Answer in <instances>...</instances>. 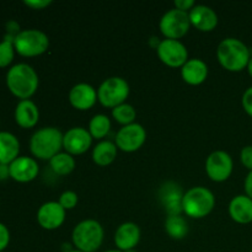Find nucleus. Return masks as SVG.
Masks as SVG:
<instances>
[{
  "label": "nucleus",
  "mask_w": 252,
  "mask_h": 252,
  "mask_svg": "<svg viewBox=\"0 0 252 252\" xmlns=\"http://www.w3.org/2000/svg\"><path fill=\"white\" fill-rule=\"evenodd\" d=\"M184 194L181 187L175 182H166L160 189V199L169 216H181Z\"/></svg>",
  "instance_id": "nucleus-17"
},
{
  "label": "nucleus",
  "mask_w": 252,
  "mask_h": 252,
  "mask_svg": "<svg viewBox=\"0 0 252 252\" xmlns=\"http://www.w3.org/2000/svg\"><path fill=\"white\" fill-rule=\"evenodd\" d=\"M181 76L189 85H201L208 76V66L202 59H189L181 68Z\"/></svg>",
  "instance_id": "nucleus-20"
},
{
  "label": "nucleus",
  "mask_w": 252,
  "mask_h": 252,
  "mask_svg": "<svg viewBox=\"0 0 252 252\" xmlns=\"http://www.w3.org/2000/svg\"><path fill=\"white\" fill-rule=\"evenodd\" d=\"M65 220V209L59 202H46L39 207L37 212V221L39 226L46 230H54L62 226Z\"/></svg>",
  "instance_id": "nucleus-13"
},
{
  "label": "nucleus",
  "mask_w": 252,
  "mask_h": 252,
  "mask_svg": "<svg viewBox=\"0 0 252 252\" xmlns=\"http://www.w3.org/2000/svg\"><path fill=\"white\" fill-rule=\"evenodd\" d=\"M229 214L231 219L239 224H249L252 221V199L246 194L235 196L229 203Z\"/></svg>",
  "instance_id": "nucleus-21"
},
{
  "label": "nucleus",
  "mask_w": 252,
  "mask_h": 252,
  "mask_svg": "<svg viewBox=\"0 0 252 252\" xmlns=\"http://www.w3.org/2000/svg\"><path fill=\"white\" fill-rule=\"evenodd\" d=\"M96 101H97V91L90 84H76L69 91V102L79 111L90 110Z\"/></svg>",
  "instance_id": "nucleus-15"
},
{
  "label": "nucleus",
  "mask_w": 252,
  "mask_h": 252,
  "mask_svg": "<svg viewBox=\"0 0 252 252\" xmlns=\"http://www.w3.org/2000/svg\"><path fill=\"white\" fill-rule=\"evenodd\" d=\"M160 31L167 39H177L185 36L191 27L189 12L179 9H171L162 15L160 20Z\"/></svg>",
  "instance_id": "nucleus-8"
},
{
  "label": "nucleus",
  "mask_w": 252,
  "mask_h": 252,
  "mask_svg": "<svg viewBox=\"0 0 252 252\" xmlns=\"http://www.w3.org/2000/svg\"><path fill=\"white\" fill-rule=\"evenodd\" d=\"M245 193L246 196L250 197V198L252 199V171H249L248 176H246L245 179Z\"/></svg>",
  "instance_id": "nucleus-35"
},
{
  "label": "nucleus",
  "mask_w": 252,
  "mask_h": 252,
  "mask_svg": "<svg viewBox=\"0 0 252 252\" xmlns=\"http://www.w3.org/2000/svg\"><path fill=\"white\" fill-rule=\"evenodd\" d=\"M39 79L36 70L26 63L12 65L6 73V86L15 97L30 100L38 89Z\"/></svg>",
  "instance_id": "nucleus-1"
},
{
  "label": "nucleus",
  "mask_w": 252,
  "mask_h": 252,
  "mask_svg": "<svg viewBox=\"0 0 252 252\" xmlns=\"http://www.w3.org/2000/svg\"><path fill=\"white\" fill-rule=\"evenodd\" d=\"M10 177L20 184L31 182L38 176L39 167L36 160L30 157H19L9 165Z\"/></svg>",
  "instance_id": "nucleus-14"
},
{
  "label": "nucleus",
  "mask_w": 252,
  "mask_h": 252,
  "mask_svg": "<svg viewBox=\"0 0 252 252\" xmlns=\"http://www.w3.org/2000/svg\"><path fill=\"white\" fill-rule=\"evenodd\" d=\"M216 206V197L211 189L206 187H192L182 198V212L194 219L208 216Z\"/></svg>",
  "instance_id": "nucleus-4"
},
{
  "label": "nucleus",
  "mask_w": 252,
  "mask_h": 252,
  "mask_svg": "<svg viewBox=\"0 0 252 252\" xmlns=\"http://www.w3.org/2000/svg\"><path fill=\"white\" fill-rule=\"evenodd\" d=\"M112 117L122 126L132 125V123H134L135 117H137V111L132 105L125 102L113 108Z\"/></svg>",
  "instance_id": "nucleus-27"
},
{
  "label": "nucleus",
  "mask_w": 252,
  "mask_h": 252,
  "mask_svg": "<svg viewBox=\"0 0 252 252\" xmlns=\"http://www.w3.org/2000/svg\"><path fill=\"white\" fill-rule=\"evenodd\" d=\"M217 58L224 69L236 73L248 68L251 57L248 46L243 41L228 37L219 43Z\"/></svg>",
  "instance_id": "nucleus-2"
},
{
  "label": "nucleus",
  "mask_w": 252,
  "mask_h": 252,
  "mask_svg": "<svg viewBox=\"0 0 252 252\" xmlns=\"http://www.w3.org/2000/svg\"><path fill=\"white\" fill-rule=\"evenodd\" d=\"M94 138L83 127L70 128L63 137V148L70 155H81L91 147Z\"/></svg>",
  "instance_id": "nucleus-12"
},
{
  "label": "nucleus",
  "mask_w": 252,
  "mask_h": 252,
  "mask_svg": "<svg viewBox=\"0 0 252 252\" xmlns=\"http://www.w3.org/2000/svg\"><path fill=\"white\" fill-rule=\"evenodd\" d=\"M49 166L54 174L65 176L75 169V159L68 153H58L56 157L49 160Z\"/></svg>",
  "instance_id": "nucleus-24"
},
{
  "label": "nucleus",
  "mask_w": 252,
  "mask_h": 252,
  "mask_svg": "<svg viewBox=\"0 0 252 252\" xmlns=\"http://www.w3.org/2000/svg\"><path fill=\"white\" fill-rule=\"evenodd\" d=\"M105 252H122V251H120V250H108V251H105Z\"/></svg>",
  "instance_id": "nucleus-38"
},
{
  "label": "nucleus",
  "mask_w": 252,
  "mask_h": 252,
  "mask_svg": "<svg viewBox=\"0 0 252 252\" xmlns=\"http://www.w3.org/2000/svg\"><path fill=\"white\" fill-rule=\"evenodd\" d=\"M4 252H5V251H4Z\"/></svg>",
  "instance_id": "nucleus-41"
},
{
  "label": "nucleus",
  "mask_w": 252,
  "mask_h": 252,
  "mask_svg": "<svg viewBox=\"0 0 252 252\" xmlns=\"http://www.w3.org/2000/svg\"><path fill=\"white\" fill-rule=\"evenodd\" d=\"M15 122L24 129H30L37 125L39 120V111L36 103L31 100H21L15 108Z\"/></svg>",
  "instance_id": "nucleus-19"
},
{
  "label": "nucleus",
  "mask_w": 252,
  "mask_h": 252,
  "mask_svg": "<svg viewBox=\"0 0 252 252\" xmlns=\"http://www.w3.org/2000/svg\"><path fill=\"white\" fill-rule=\"evenodd\" d=\"M73 244L76 250L83 252H95L100 249L103 241V228L97 220L86 219L74 228L71 234Z\"/></svg>",
  "instance_id": "nucleus-5"
},
{
  "label": "nucleus",
  "mask_w": 252,
  "mask_h": 252,
  "mask_svg": "<svg viewBox=\"0 0 252 252\" xmlns=\"http://www.w3.org/2000/svg\"><path fill=\"white\" fill-rule=\"evenodd\" d=\"M241 103H243V108L245 110V112L252 117V86L245 90L243 98H241Z\"/></svg>",
  "instance_id": "nucleus-32"
},
{
  "label": "nucleus",
  "mask_w": 252,
  "mask_h": 252,
  "mask_svg": "<svg viewBox=\"0 0 252 252\" xmlns=\"http://www.w3.org/2000/svg\"><path fill=\"white\" fill-rule=\"evenodd\" d=\"M147 139V132L139 123L123 126L116 134V145L125 153L139 150Z\"/></svg>",
  "instance_id": "nucleus-10"
},
{
  "label": "nucleus",
  "mask_w": 252,
  "mask_h": 252,
  "mask_svg": "<svg viewBox=\"0 0 252 252\" xmlns=\"http://www.w3.org/2000/svg\"><path fill=\"white\" fill-rule=\"evenodd\" d=\"M240 160L249 171H252V145H246L241 149Z\"/></svg>",
  "instance_id": "nucleus-30"
},
{
  "label": "nucleus",
  "mask_w": 252,
  "mask_h": 252,
  "mask_svg": "<svg viewBox=\"0 0 252 252\" xmlns=\"http://www.w3.org/2000/svg\"><path fill=\"white\" fill-rule=\"evenodd\" d=\"M117 158V145L110 140L97 143L93 150V160L98 166H107Z\"/></svg>",
  "instance_id": "nucleus-23"
},
{
  "label": "nucleus",
  "mask_w": 252,
  "mask_h": 252,
  "mask_svg": "<svg viewBox=\"0 0 252 252\" xmlns=\"http://www.w3.org/2000/svg\"><path fill=\"white\" fill-rule=\"evenodd\" d=\"M234 164L230 155L224 150L213 152L206 161V172L214 182H224L230 177Z\"/></svg>",
  "instance_id": "nucleus-11"
},
{
  "label": "nucleus",
  "mask_w": 252,
  "mask_h": 252,
  "mask_svg": "<svg viewBox=\"0 0 252 252\" xmlns=\"http://www.w3.org/2000/svg\"><path fill=\"white\" fill-rule=\"evenodd\" d=\"M165 230L170 238L181 240L189 234V224L181 216H169L165 220Z\"/></svg>",
  "instance_id": "nucleus-25"
},
{
  "label": "nucleus",
  "mask_w": 252,
  "mask_h": 252,
  "mask_svg": "<svg viewBox=\"0 0 252 252\" xmlns=\"http://www.w3.org/2000/svg\"><path fill=\"white\" fill-rule=\"evenodd\" d=\"M68 252H83V251H79V250H70V251H68Z\"/></svg>",
  "instance_id": "nucleus-39"
},
{
  "label": "nucleus",
  "mask_w": 252,
  "mask_h": 252,
  "mask_svg": "<svg viewBox=\"0 0 252 252\" xmlns=\"http://www.w3.org/2000/svg\"><path fill=\"white\" fill-rule=\"evenodd\" d=\"M7 179H11L9 165L0 164V181H6Z\"/></svg>",
  "instance_id": "nucleus-36"
},
{
  "label": "nucleus",
  "mask_w": 252,
  "mask_h": 252,
  "mask_svg": "<svg viewBox=\"0 0 252 252\" xmlns=\"http://www.w3.org/2000/svg\"><path fill=\"white\" fill-rule=\"evenodd\" d=\"M175 6H176V9L181 10V11H186L187 10H189L191 11L192 7L194 6V1L193 0H175Z\"/></svg>",
  "instance_id": "nucleus-34"
},
{
  "label": "nucleus",
  "mask_w": 252,
  "mask_h": 252,
  "mask_svg": "<svg viewBox=\"0 0 252 252\" xmlns=\"http://www.w3.org/2000/svg\"><path fill=\"white\" fill-rule=\"evenodd\" d=\"M159 59L171 68H182L189 61V51L177 39H162L157 48Z\"/></svg>",
  "instance_id": "nucleus-9"
},
{
  "label": "nucleus",
  "mask_w": 252,
  "mask_h": 252,
  "mask_svg": "<svg viewBox=\"0 0 252 252\" xmlns=\"http://www.w3.org/2000/svg\"><path fill=\"white\" fill-rule=\"evenodd\" d=\"M248 71H249V74H250V76L252 78V57H251L250 62H249V64H248Z\"/></svg>",
  "instance_id": "nucleus-37"
},
{
  "label": "nucleus",
  "mask_w": 252,
  "mask_h": 252,
  "mask_svg": "<svg viewBox=\"0 0 252 252\" xmlns=\"http://www.w3.org/2000/svg\"><path fill=\"white\" fill-rule=\"evenodd\" d=\"M111 129V121L106 115H96L89 122V132L95 139H102Z\"/></svg>",
  "instance_id": "nucleus-26"
},
{
  "label": "nucleus",
  "mask_w": 252,
  "mask_h": 252,
  "mask_svg": "<svg viewBox=\"0 0 252 252\" xmlns=\"http://www.w3.org/2000/svg\"><path fill=\"white\" fill-rule=\"evenodd\" d=\"M14 42L2 38L0 42V68H6L12 63L15 57Z\"/></svg>",
  "instance_id": "nucleus-28"
},
{
  "label": "nucleus",
  "mask_w": 252,
  "mask_h": 252,
  "mask_svg": "<svg viewBox=\"0 0 252 252\" xmlns=\"http://www.w3.org/2000/svg\"><path fill=\"white\" fill-rule=\"evenodd\" d=\"M16 53L22 57H37L43 54L49 47L48 36L41 30H22L14 41Z\"/></svg>",
  "instance_id": "nucleus-6"
},
{
  "label": "nucleus",
  "mask_w": 252,
  "mask_h": 252,
  "mask_svg": "<svg viewBox=\"0 0 252 252\" xmlns=\"http://www.w3.org/2000/svg\"><path fill=\"white\" fill-rule=\"evenodd\" d=\"M192 26L202 32H211L218 25V15L212 7L206 5H194L189 12Z\"/></svg>",
  "instance_id": "nucleus-16"
},
{
  "label": "nucleus",
  "mask_w": 252,
  "mask_h": 252,
  "mask_svg": "<svg viewBox=\"0 0 252 252\" xmlns=\"http://www.w3.org/2000/svg\"><path fill=\"white\" fill-rule=\"evenodd\" d=\"M78 194L75 193L74 191H65L61 194L59 197V204L63 207L64 209H73L75 208L76 204H78Z\"/></svg>",
  "instance_id": "nucleus-29"
},
{
  "label": "nucleus",
  "mask_w": 252,
  "mask_h": 252,
  "mask_svg": "<svg viewBox=\"0 0 252 252\" xmlns=\"http://www.w3.org/2000/svg\"><path fill=\"white\" fill-rule=\"evenodd\" d=\"M24 4L33 10H43L52 4V0H25Z\"/></svg>",
  "instance_id": "nucleus-33"
},
{
  "label": "nucleus",
  "mask_w": 252,
  "mask_h": 252,
  "mask_svg": "<svg viewBox=\"0 0 252 252\" xmlns=\"http://www.w3.org/2000/svg\"><path fill=\"white\" fill-rule=\"evenodd\" d=\"M129 96V84L120 76H112L102 81L97 89V100L105 107L115 108L125 103Z\"/></svg>",
  "instance_id": "nucleus-7"
},
{
  "label": "nucleus",
  "mask_w": 252,
  "mask_h": 252,
  "mask_svg": "<svg viewBox=\"0 0 252 252\" xmlns=\"http://www.w3.org/2000/svg\"><path fill=\"white\" fill-rule=\"evenodd\" d=\"M250 252H252V250H251V251H250Z\"/></svg>",
  "instance_id": "nucleus-40"
},
{
  "label": "nucleus",
  "mask_w": 252,
  "mask_h": 252,
  "mask_svg": "<svg viewBox=\"0 0 252 252\" xmlns=\"http://www.w3.org/2000/svg\"><path fill=\"white\" fill-rule=\"evenodd\" d=\"M20 142L10 132H0V164L10 165L20 157Z\"/></svg>",
  "instance_id": "nucleus-22"
},
{
  "label": "nucleus",
  "mask_w": 252,
  "mask_h": 252,
  "mask_svg": "<svg viewBox=\"0 0 252 252\" xmlns=\"http://www.w3.org/2000/svg\"><path fill=\"white\" fill-rule=\"evenodd\" d=\"M64 134L56 127L36 130L30 139V152L39 160H51L63 148Z\"/></svg>",
  "instance_id": "nucleus-3"
},
{
  "label": "nucleus",
  "mask_w": 252,
  "mask_h": 252,
  "mask_svg": "<svg viewBox=\"0 0 252 252\" xmlns=\"http://www.w3.org/2000/svg\"><path fill=\"white\" fill-rule=\"evenodd\" d=\"M10 243V231L5 224L0 223V252H4L5 249L9 246Z\"/></svg>",
  "instance_id": "nucleus-31"
},
{
  "label": "nucleus",
  "mask_w": 252,
  "mask_h": 252,
  "mask_svg": "<svg viewBox=\"0 0 252 252\" xmlns=\"http://www.w3.org/2000/svg\"><path fill=\"white\" fill-rule=\"evenodd\" d=\"M140 229L137 224L127 221L118 226L115 234V244L120 251H132L139 244Z\"/></svg>",
  "instance_id": "nucleus-18"
}]
</instances>
